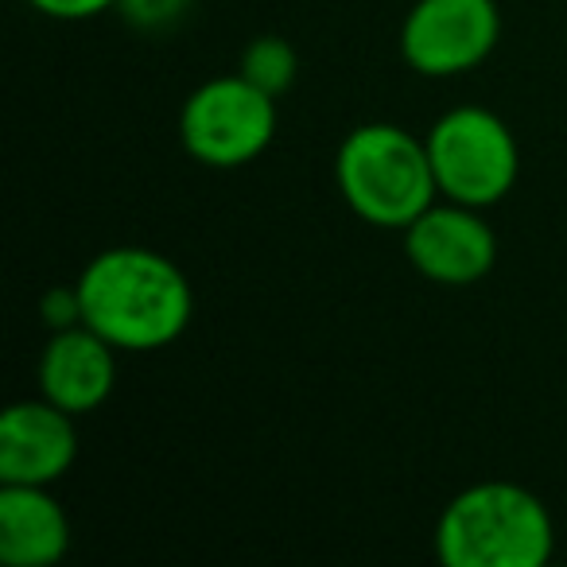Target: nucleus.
<instances>
[{
    "label": "nucleus",
    "mask_w": 567,
    "mask_h": 567,
    "mask_svg": "<svg viewBox=\"0 0 567 567\" xmlns=\"http://www.w3.org/2000/svg\"><path fill=\"white\" fill-rule=\"evenodd\" d=\"M551 548L548 505L517 482H474L435 520V556L447 567H544Z\"/></svg>",
    "instance_id": "2"
},
{
    "label": "nucleus",
    "mask_w": 567,
    "mask_h": 567,
    "mask_svg": "<svg viewBox=\"0 0 567 567\" xmlns=\"http://www.w3.org/2000/svg\"><path fill=\"white\" fill-rule=\"evenodd\" d=\"M280 97L252 86L241 71L210 79L183 102L179 141L203 167L234 172L260 156L276 136Z\"/></svg>",
    "instance_id": "5"
},
{
    "label": "nucleus",
    "mask_w": 567,
    "mask_h": 567,
    "mask_svg": "<svg viewBox=\"0 0 567 567\" xmlns=\"http://www.w3.org/2000/svg\"><path fill=\"white\" fill-rule=\"evenodd\" d=\"M43 319L51 323V331H63V327L82 323V308H79V288H55L43 300Z\"/></svg>",
    "instance_id": "14"
},
{
    "label": "nucleus",
    "mask_w": 567,
    "mask_h": 567,
    "mask_svg": "<svg viewBox=\"0 0 567 567\" xmlns=\"http://www.w3.org/2000/svg\"><path fill=\"white\" fill-rule=\"evenodd\" d=\"M334 183L350 210L378 229H404L440 198L427 144L389 121H370L342 136Z\"/></svg>",
    "instance_id": "3"
},
{
    "label": "nucleus",
    "mask_w": 567,
    "mask_h": 567,
    "mask_svg": "<svg viewBox=\"0 0 567 567\" xmlns=\"http://www.w3.org/2000/svg\"><path fill=\"white\" fill-rule=\"evenodd\" d=\"M502 40L497 0H416L401 24V55L424 79H458Z\"/></svg>",
    "instance_id": "6"
},
{
    "label": "nucleus",
    "mask_w": 567,
    "mask_h": 567,
    "mask_svg": "<svg viewBox=\"0 0 567 567\" xmlns=\"http://www.w3.org/2000/svg\"><path fill=\"white\" fill-rule=\"evenodd\" d=\"M237 71H241L252 86L265 90V94L280 97L284 90L296 82L300 59H296L292 43L280 40V35H257V40L241 51V63H237Z\"/></svg>",
    "instance_id": "11"
},
{
    "label": "nucleus",
    "mask_w": 567,
    "mask_h": 567,
    "mask_svg": "<svg viewBox=\"0 0 567 567\" xmlns=\"http://www.w3.org/2000/svg\"><path fill=\"white\" fill-rule=\"evenodd\" d=\"M117 354L121 350L86 323L51 331L40 354V396L71 416L97 412L117 385Z\"/></svg>",
    "instance_id": "9"
},
{
    "label": "nucleus",
    "mask_w": 567,
    "mask_h": 567,
    "mask_svg": "<svg viewBox=\"0 0 567 567\" xmlns=\"http://www.w3.org/2000/svg\"><path fill=\"white\" fill-rule=\"evenodd\" d=\"M40 17L63 20V24H82V20H94L102 12L117 9V0H28Z\"/></svg>",
    "instance_id": "13"
},
{
    "label": "nucleus",
    "mask_w": 567,
    "mask_h": 567,
    "mask_svg": "<svg viewBox=\"0 0 567 567\" xmlns=\"http://www.w3.org/2000/svg\"><path fill=\"white\" fill-rule=\"evenodd\" d=\"M440 198L486 210L513 190L520 152L509 125L494 110L458 105L447 110L424 136Z\"/></svg>",
    "instance_id": "4"
},
{
    "label": "nucleus",
    "mask_w": 567,
    "mask_h": 567,
    "mask_svg": "<svg viewBox=\"0 0 567 567\" xmlns=\"http://www.w3.org/2000/svg\"><path fill=\"white\" fill-rule=\"evenodd\" d=\"M79 288L82 323L128 354L164 350L190 327L195 292L172 257L144 245L105 249L82 268Z\"/></svg>",
    "instance_id": "1"
},
{
    "label": "nucleus",
    "mask_w": 567,
    "mask_h": 567,
    "mask_svg": "<svg viewBox=\"0 0 567 567\" xmlns=\"http://www.w3.org/2000/svg\"><path fill=\"white\" fill-rule=\"evenodd\" d=\"M190 0H117V12L141 32H164L187 17Z\"/></svg>",
    "instance_id": "12"
},
{
    "label": "nucleus",
    "mask_w": 567,
    "mask_h": 567,
    "mask_svg": "<svg viewBox=\"0 0 567 567\" xmlns=\"http://www.w3.org/2000/svg\"><path fill=\"white\" fill-rule=\"evenodd\" d=\"M71 548V517L51 486L0 482V559L9 567H51Z\"/></svg>",
    "instance_id": "10"
},
{
    "label": "nucleus",
    "mask_w": 567,
    "mask_h": 567,
    "mask_svg": "<svg viewBox=\"0 0 567 567\" xmlns=\"http://www.w3.org/2000/svg\"><path fill=\"white\" fill-rule=\"evenodd\" d=\"M404 252L420 276L466 288L497 265V234L482 210L435 198L412 226H404Z\"/></svg>",
    "instance_id": "7"
},
{
    "label": "nucleus",
    "mask_w": 567,
    "mask_h": 567,
    "mask_svg": "<svg viewBox=\"0 0 567 567\" xmlns=\"http://www.w3.org/2000/svg\"><path fill=\"white\" fill-rule=\"evenodd\" d=\"M79 458L74 416L48 396L17 401L0 416V482L55 486Z\"/></svg>",
    "instance_id": "8"
}]
</instances>
